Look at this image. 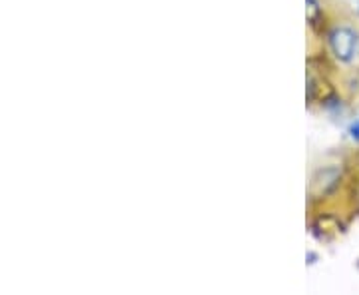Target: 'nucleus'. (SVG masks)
Instances as JSON below:
<instances>
[{
	"label": "nucleus",
	"instance_id": "f03ea898",
	"mask_svg": "<svg viewBox=\"0 0 359 295\" xmlns=\"http://www.w3.org/2000/svg\"><path fill=\"white\" fill-rule=\"evenodd\" d=\"M320 14V6L316 0H308V18L309 20H316V16Z\"/></svg>",
	"mask_w": 359,
	"mask_h": 295
},
{
	"label": "nucleus",
	"instance_id": "f257e3e1",
	"mask_svg": "<svg viewBox=\"0 0 359 295\" xmlns=\"http://www.w3.org/2000/svg\"><path fill=\"white\" fill-rule=\"evenodd\" d=\"M330 44L334 50L335 58L341 62H349L355 56V48H358V36L351 28L339 26L330 34Z\"/></svg>",
	"mask_w": 359,
	"mask_h": 295
},
{
	"label": "nucleus",
	"instance_id": "20e7f679",
	"mask_svg": "<svg viewBox=\"0 0 359 295\" xmlns=\"http://www.w3.org/2000/svg\"><path fill=\"white\" fill-rule=\"evenodd\" d=\"M358 11H359V0H358Z\"/></svg>",
	"mask_w": 359,
	"mask_h": 295
},
{
	"label": "nucleus",
	"instance_id": "7ed1b4c3",
	"mask_svg": "<svg viewBox=\"0 0 359 295\" xmlns=\"http://www.w3.org/2000/svg\"><path fill=\"white\" fill-rule=\"evenodd\" d=\"M351 134H353V138H358L359 140V122H355V124L351 126Z\"/></svg>",
	"mask_w": 359,
	"mask_h": 295
}]
</instances>
